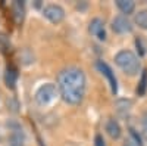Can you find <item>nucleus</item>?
<instances>
[{
    "label": "nucleus",
    "mask_w": 147,
    "mask_h": 146,
    "mask_svg": "<svg viewBox=\"0 0 147 146\" xmlns=\"http://www.w3.org/2000/svg\"><path fill=\"white\" fill-rule=\"evenodd\" d=\"M57 89L62 99L69 105H80L84 99L85 75L77 67H68L57 75Z\"/></svg>",
    "instance_id": "nucleus-1"
},
{
    "label": "nucleus",
    "mask_w": 147,
    "mask_h": 146,
    "mask_svg": "<svg viewBox=\"0 0 147 146\" xmlns=\"http://www.w3.org/2000/svg\"><path fill=\"white\" fill-rule=\"evenodd\" d=\"M9 127V136H7V146H25V136L19 124L10 123Z\"/></svg>",
    "instance_id": "nucleus-4"
},
{
    "label": "nucleus",
    "mask_w": 147,
    "mask_h": 146,
    "mask_svg": "<svg viewBox=\"0 0 147 146\" xmlns=\"http://www.w3.org/2000/svg\"><path fill=\"white\" fill-rule=\"evenodd\" d=\"M57 92H59V89L55 86V84L46 83V84H43V86H40L38 90L35 92L34 99L40 106H44V105H49L50 102H53L56 99Z\"/></svg>",
    "instance_id": "nucleus-3"
},
{
    "label": "nucleus",
    "mask_w": 147,
    "mask_h": 146,
    "mask_svg": "<svg viewBox=\"0 0 147 146\" xmlns=\"http://www.w3.org/2000/svg\"><path fill=\"white\" fill-rule=\"evenodd\" d=\"M43 15L52 24H60L65 19V10L60 5H47L43 9Z\"/></svg>",
    "instance_id": "nucleus-5"
},
{
    "label": "nucleus",
    "mask_w": 147,
    "mask_h": 146,
    "mask_svg": "<svg viewBox=\"0 0 147 146\" xmlns=\"http://www.w3.org/2000/svg\"><path fill=\"white\" fill-rule=\"evenodd\" d=\"M146 90H147V71L144 69L143 74H141V78H140V83H138V86H137L138 96H144L146 94Z\"/></svg>",
    "instance_id": "nucleus-14"
},
{
    "label": "nucleus",
    "mask_w": 147,
    "mask_h": 146,
    "mask_svg": "<svg viewBox=\"0 0 147 146\" xmlns=\"http://www.w3.org/2000/svg\"><path fill=\"white\" fill-rule=\"evenodd\" d=\"M116 65L128 75H136L140 69V60L137 55L131 50H121L115 56Z\"/></svg>",
    "instance_id": "nucleus-2"
},
{
    "label": "nucleus",
    "mask_w": 147,
    "mask_h": 146,
    "mask_svg": "<svg viewBox=\"0 0 147 146\" xmlns=\"http://www.w3.org/2000/svg\"><path fill=\"white\" fill-rule=\"evenodd\" d=\"M112 30L115 33H118V34H127V33L132 31V24H131V21L127 16L118 15L112 21Z\"/></svg>",
    "instance_id": "nucleus-6"
},
{
    "label": "nucleus",
    "mask_w": 147,
    "mask_h": 146,
    "mask_svg": "<svg viewBox=\"0 0 147 146\" xmlns=\"http://www.w3.org/2000/svg\"><path fill=\"white\" fill-rule=\"evenodd\" d=\"M96 67H97V69H99L102 74L107 78V81H109V84H110V89H112V93L115 94V93L118 92V83H116V78H115L113 71L110 69V67H109L107 64H105L103 60H99V62L96 64Z\"/></svg>",
    "instance_id": "nucleus-7"
},
{
    "label": "nucleus",
    "mask_w": 147,
    "mask_h": 146,
    "mask_svg": "<svg viewBox=\"0 0 147 146\" xmlns=\"http://www.w3.org/2000/svg\"><path fill=\"white\" fill-rule=\"evenodd\" d=\"M94 145H96V146H106V145H105V140H103V137H102L100 134H97V136H96V139H94Z\"/></svg>",
    "instance_id": "nucleus-18"
},
{
    "label": "nucleus",
    "mask_w": 147,
    "mask_h": 146,
    "mask_svg": "<svg viewBox=\"0 0 147 146\" xmlns=\"http://www.w3.org/2000/svg\"><path fill=\"white\" fill-rule=\"evenodd\" d=\"M143 137L147 140V115L143 120Z\"/></svg>",
    "instance_id": "nucleus-19"
},
{
    "label": "nucleus",
    "mask_w": 147,
    "mask_h": 146,
    "mask_svg": "<svg viewBox=\"0 0 147 146\" xmlns=\"http://www.w3.org/2000/svg\"><path fill=\"white\" fill-rule=\"evenodd\" d=\"M116 6L119 7V10L122 14H127V15L132 14L134 9H136V3H134L132 0H118Z\"/></svg>",
    "instance_id": "nucleus-12"
},
{
    "label": "nucleus",
    "mask_w": 147,
    "mask_h": 146,
    "mask_svg": "<svg viewBox=\"0 0 147 146\" xmlns=\"http://www.w3.org/2000/svg\"><path fill=\"white\" fill-rule=\"evenodd\" d=\"M12 10H13L16 22H22L24 16H25V5H24V2H13Z\"/></svg>",
    "instance_id": "nucleus-13"
},
{
    "label": "nucleus",
    "mask_w": 147,
    "mask_h": 146,
    "mask_svg": "<svg viewBox=\"0 0 147 146\" xmlns=\"http://www.w3.org/2000/svg\"><path fill=\"white\" fill-rule=\"evenodd\" d=\"M106 131H107V134L112 137V139H119L121 137V126L116 120L113 118H110L107 120V123H106Z\"/></svg>",
    "instance_id": "nucleus-9"
},
{
    "label": "nucleus",
    "mask_w": 147,
    "mask_h": 146,
    "mask_svg": "<svg viewBox=\"0 0 147 146\" xmlns=\"http://www.w3.org/2000/svg\"><path fill=\"white\" fill-rule=\"evenodd\" d=\"M115 106H116L118 114H119V115H122V117H125V115H128V114H129L132 103H131V101H128V99H119V101H116Z\"/></svg>",
    "instance_id": "nucleus-10"
},
{
    "label": "nucleus",
    "mask_w": 147,
    "mask_h": 146,
    "mask_svg": "<svg viewBox=\"0 0 147 146\" xmlns=\"http://www.w3.org/2000/svg\"><path fill=\"white\" fill-rule=\"evenodd\" d=\"M129 136L134 139V140H136V142H138L141 146H143V143H141V137H140V134H138V133L136 131V130H134V128H129Z\"/></svg>",
    "instance_id": "nucleus-16"
},
{
    "label": "nucleus",
    "mask_w": 147,
    "mask_h": 146,
    "mask_svg": "<svg viewBox=\"0 0 147 146\" xmlns=\"http://www.w3.org/2000/svg\"><path fill=\"white\" fill-rule=\"evenodd\" d=\"M16 78H18L16 69L12 68V67H7V68H6V74H5V80H6V86H7L9 89H15Z\"/></svg>",
    "instance_id": "nucleus-11"
},
{
    "label": "nucleus",
    "mask_w": 147,
    "mask_h": 146,
    "mask_svg": "<svg viewBox=\"0 0 147 146\" xmlns=\"http://www.w3.org/2000/svg\"><path fill=\"white\" fill-rule=\"evenodd\" d=\"M136 22L137 25L143 30H147V10H140L136 15Z\"/></svg>",
    "instance_id": "nucleus-15"
},
{
    "label": "nucleus",
    "mask_w": 147,
    "mask_h": 146,
    "mask_svg": "<svg viewBox=\"0 0 147 146\" xmlns=\"http://www.w3.org/2000/svg\"><path fill=\"white\" fill-rule=\"evenodd\" d=\"M90 33L96 37H99V40H105L106 39V33H105V22L100 18H94L90 22V27H88Z\"/></svg>",
    "instance_id": "nucleus-8"
},
{
    "label": "nucleus",
    "mask_w": 147,
    "mask_h": 146,
    "mask_svg": "<svg viewBox=\"0 0 147 146\" xmlns=\"http://www.w3.org/2000/svg\"><path fill=\"white\" fill-rule=\"evenodd\" d=\"M136 44H137V47L140 49V55H144V49L141 47V40H140V39H138V40L136 41Z\"/></svg>",
    "instance_id": "nucleus-20"
},
{
    "label": "nucleus",
    "mask_w": 147,
    "mask_h": 146,
    "mask_svg": "<svg viewBox=\"0 0 147 146\" xmlns=\"http://www.w3.org/2000/svg\"><path fill=\"white\" fill-rule=\"evenodd\" d=\"M124 146H141V145H140L138 142H136V140L129 136V137H127V139L124 140Z\"/></svg>",
    "instance_id": "nucleus-17"
}]
</instances>
